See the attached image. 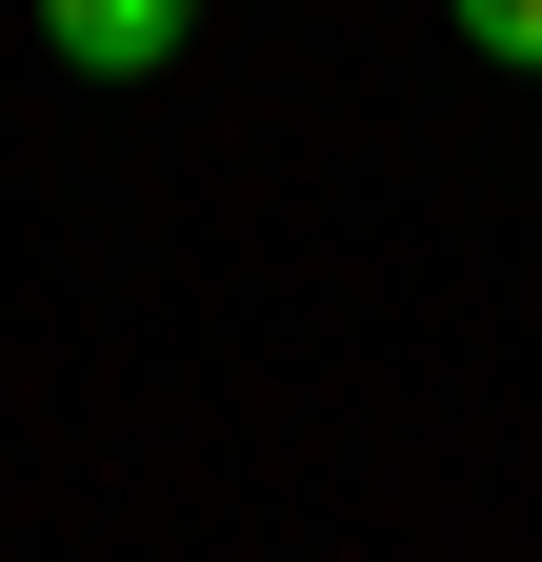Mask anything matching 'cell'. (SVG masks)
<instances>
[{
	"instance_id": "cell-2",
	"label": "cell",
	"mask_w": 542,
	"mask_h": 562,
	"mask_svg": "<svg viewBox=\"0 0 542 562\" xmlns=\"http://www.w3.org/2000/svg\"><path fill=\"white\" fill-rule=\"evenodd\" d=\"M442 21H462V41H483V60H503V81H542V0H442Z\"/></svg>"
},
{
	"instance_id": "cell-1",
	"label": "cell",
	"mask_w": 542,
	"mask_h": 562,
	"mask_svg": "<svg viewBox=\"0 0 542 562\" xmlns=\"http://www.w3.org/2000/svg\"><path fill=\"white\" fill-rule=\"evenodd\" d=\"M181 41H201V0H41V60H60V81H161Z\"/></svg>"
}]
</instances>
